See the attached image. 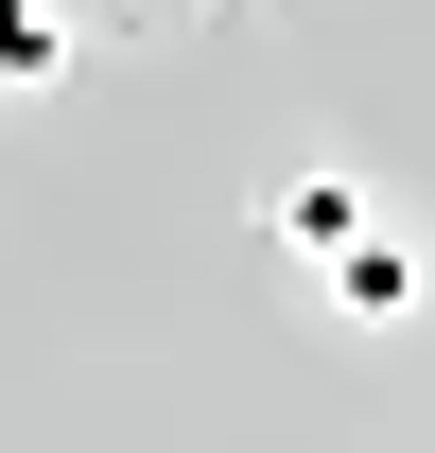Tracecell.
Segmentation results:
<instances>
[{
	"mask_svg": "<svg viewBox=\"0 0 435 453\" xmlns=\"http://www.w3.org/2000/svg\"><path fill=\"white\" fill-rule=\"evenodd\" d=\"M366 226H383V210H366V174H348V157H296V174L262 192V244L296 262V280H314V262H348Z\"/></svg>",
	"mask_w": 435,
	"mask_h": 453,
	"instance_id": "cell-1",
	"label": "cell"
},
{
	"mask_svg": "<svg viewBox=\"0 0 435 453\" xmlns=\"http://www.w3.org/2000/svg\"><path fill=\"white\" fill-rule=\"evenodd\" d=\"M53 70H70V18L53 0H0V88H53Z\"/></svg>",
	"mask_w": 435,
	"mask_h": 453,
	"instance_id": "cell-3",
	"label": "cell"
},
{
	"mask_svg": "<svg viewBox=\"0 0 435 453\" xmlns=\"http://www.w3.org/2000/svg\"><path fill=\"white\" fill-rule=\"evenodd\" d=\"M122 18H192V0H122Z\"/></svg>",
	"mask_w": 435,
	"mask_h": 453,
	"instance_id": "cell-4",
	"label": "cell"
},
{
	"mask_svg": "<svg viewBox=\"0 0 435 453\" xmlns=\"http://www.w3.org/2000/svg\"><path fill=\"white\" fill-rule=\"evenodd\" d=\"M314 296H331V314H348V332H401V314H418V296H435V262H418V244H401V226H366L348 262H314Z\"/></svg>",
	"mask_w": 435,
	"mask_h": 453,
	"instance_id": "cell-2",
	"label": "cell"
}]
</instances>
